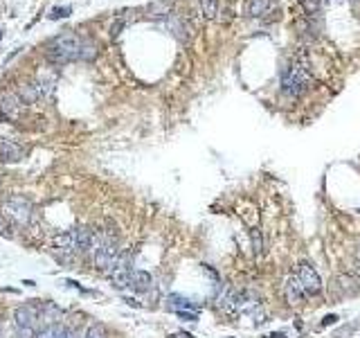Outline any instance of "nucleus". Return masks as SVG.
Wrapping results in <instances>:
<instances>
[{
	"mask_svg": "<svg viewBox=\"0 0 360 338\" xmlns=\"http://www.w3.org/2000/svg\"><path fill=\"white\" fill-rule=\"evenodd\" d=\"M95 56V45L88 43L75 32H65L48 43V59L52 64H70V61H90Z\"/></svg>",
	"mask_w": 360,
	"mask_h": 338,
	"instance_id": "1",
	"label": "nucleus"
},
{
	"mask_svg": "<svg viewBox=\"0 0 360 338\" xmlns=\"http://www.w3.org/2000/svg\"><path fill=\"white\" fill-rule=\"evenodd\" d=\"M22 97L20 95H3L0 97V111L5 113V115H9V117H14V115H18V111L22 109Z\"/></svg>",
	"mask_w": 360,
	"mask_h": 338,
	"instance_id": "13",
	"label": "nucleus"
},
{
	"mask_svg": "<svg viewBox=\"0 0 360 338\" xmlns=\"http://www.w3.org/2000/svg\"><path fill=\"white\" fill-rule=\"evenodd\" d=\"M70 14H72L70 7H52V9H50V18H52V20L65 18V16H70Z\"/></svg>",
	"mask_w": 360,
	"mask_h": 338,
	"instance_id": "21",
	"label": "nucleus"
},
{
	"mask_svg": "<svg viewBox=\"0 0 360 338\" xmlns=\"http://www.w3.org/2000/svg\"><path fill=\"white\" fill-rule=\"evenodd\" d=\"M151 284H153V278H151V273H146V270H133L131 275V289L138 291V293H146L151 289Z\"/></svg>",
	"mask_w": 360,
	"mask_h": 338,
	"instance_id": "12",
	"label": "nucleus"
},
{
	"mask_svg": "<svg viewBox=\"0 0 360 338\" xmlns=\"http://www.w3.org/2000/svg\"><path fill=\"white\" fill-rule=\"evenodd\" d=\"M284 295H286V302L288 304H300L304 300V286H302V282L297 275H290L288 280H286V284H284Z\"/></svg>",
	"mask_w": 360,
	"mask_h": 338,
	"instance_id": "9",
	"label": "nucleus"
},
{
	"mask_svg": "<svg viewBox=\"0 0 360 338\" xmlns=\"http://www.w3.org/2000/svg\"><path fill=\"white\" fill-rule=\"evenodd\" d=\"M306 83H308L306 70L300 66H292L281 75V93L286 97H300L304 93V88H306Z\"/></svg>",
	"mask_w": 360,
	"mask_h": 338,
	"instance_id": "4",
	"label": "nucleus"
},
{
	"mask_svg": "<svg viewBox=\"0 0 360 338\" xmlns=\"http://www.w3.org/2000/svg\"><path fill=\"white\" fill-rule=\"evenodd\" d=\"M198 3H200V11L205 18H214V16H216L218 0H198Z\"/></svg>",
	"mask_w": 360,
	"mask_h": 338,
	"instance_id": "16",
	"label": "nucleus"
},
{
	"mask_svg": "<svg viewBox=\"0 0 360 338\" xmlns=\"http://www.w3.org/2000/svg\"><path fill=\"white\" fill-rule=\"evenodd\" d=\"M335 320H338V315H326V318H324V325H333Z\"/></svg>",
	"mask_w": 360,
	"mask_h": 338,
	"instance_id": "24",
	"label": "nucleus"
},
{
	"mask_svg": "<svg viewBox=\"0 0 360 338\" xmlns=\"http://www.w3.org/2000/svg\"><path fill=\"white\" fill-rule=\"evenodd\" d=\"M356 259H358V264H360V241H358V257Z\"/></svg>",
	"mask_w": 360,
	"mask_h": 338,
	"instance_id": "27",
	"label": "nucleus"
},
{
	"mask_svg": "<svg viewBox=\"0 0 360 338\" xmlns=\"http://www.w3.org/2000/svg\"><path fill=\"white\" fill-rule=\"evenodd\" d=\"M167 309H171V311H194V309H198L196 307V302L194 300H189V298H185V295H178V293H173V295H169L167 298Z\"/></svg>",
	"mask_w": 360,
	"mask_h": 338,
	"instance_id": "14",
	"label": "nucleus"
},
{
	"mask_svg": "<svg viewBox=\"0 0 360 338\" xmlns=\"http://www.w3.org/2000/svg\"><path fill=\"white\" fill-rule=\"evenodd\" d=\"M270 7V0H248L245 5V14L250 16V18H259V16H263Z\"/></svg>",
	"mask_w": 360,
	"mask_h": 338,
	"instance_id": "15",
	"label": "nucleus"
},
{
	"mask_svg": "<svg viewBox=\"0 0 360 338\" xmlns=\"http://www.w3.org/2000/svg\"><path fill=\"white\" fill-rule=\"evenodd\" d=\"M173 338H194V336L187 334V331H178V334H173Z\"/></svg>",
	"mask_w": 360,
	"mask_h": 338,
	"instance_id": "25",
	"label": "nucleus"
},
{
	"mask_svg": "<svg viewBox=\"0 0 360 338\" xmlns=\"http://www.w3.org/2000/svg\"><path fill=\"white\" fill-rule=\"evenodd\" d=\"M83 338H106V331L101 325H90L86 329V334H83Z\"/></svg>",
	"mask_w": 360,
	"mask_h": 338,
	"instance_id": "19",
	"label": "nucleus"
},
{
	"mask_svg": "<svg viewBox=\"0 0 360 338\" xmlns=\"http://www.w3.org/2000/svg\"><path fill=\"white\" fill-rule=\"evenodd\" d=\"M25 158V149L11 140H0V160L3 162H18Z\"/></svg>",
	"mask_w": 360,
	"mask_h": 338,
	"instance_id": "10",
	"label": "nucleus"
},
{
	"mask_svg": "<svg viewBox=\"0 0 360 338\" xmlns=\"http://www.w3.org/2000/svg\"><path fill=\"white\" fill-rule=\"evenodd\" d=\"M338 282H340V286L349 293V295H353V293H358V291H360V289H356V286H351V284H358V280H356V278H351V275H342V278L338 280Z\"/></svg>",
	"mask_w": 360,
	"mask_h": 338,
	"instance_id": "18",
	"label": "nucleus"
},
{
	"mask_svg": "<svg viewBox=\"0 0 360 338\" xmlns=\"http://www.w3.org/2000/svg\"><path fill=\"white\" fill-rule=\"evenodd\" d=\"M270 338H286V334H281V331H277V334H273Z\"/></svg>",
	"mask_w": 360,
	"mask_h": 338,
	"instance_id": "26",
	"label": "nucleus"
},
{
	"mask_svg": "<svg viewBox=\"0 0 360 338\" xmlns=\"http://www.w3.org/2000/svg\"><path fill=\"white\" fill-rule=\"evenodd\" d=\"M54 250L59 252L61 257H72L77 252V237H75V230L70 233H63V235H56L54 237Z\"/></svg>",
	"mask_w": 360,
	"mask_h": 338,
	"instance_id": "8",
	"label": "nucleus"
},
{
	"mask_svg": "<svg viewBox=\"0 0 360 338\" xmlns=\"http://www.w3.org/2000/svg\"><path fill=\"white\" fill-rule=\"evenodd\" d=\"M176 315L180 320H187V323H196V320H198V315H196L194 311H178Z\"/></svg>",
	"mask_w": 360,
	"mask_h": 338,
	"instance_id": "22",
	"label": "nucleus"
},
{
	"mask_svg": "<svg viewBox=\"0 0 360 338\" xmlns=\"http://www.w3.org/2000/svg\"><path fill=\"white\" fill-rule=\"evenodd\" d=\"M38 311L34 307H18L14 311L16 338H36L38 336Z\"/></svg>",
	"mask_w": 360,
	"mask_h": 338,
	"instance_id": "3",
	"label": "nucleus"
},
{
	"mask_svg": "<svg viewBox=\"0 0 360 338\" xmlns=\"http://www.w3.org/2000/svg\"><path fill=\"white\" fill-rule=\"evenodd\" d=\"M252 250H255V255H261L263 252V239L259 230H252Z\"/></svg>",
	"mask_w": 360,
	"mask_h": 338,
	"instance_id": "20",
	"label": "nucleus"
},
{
	"mask_svg": "<svg viewBox=\"0 0 360 338\" xmlns=\"http://www.w3.org/2000/svg\"><path fill=\"white\" fill-rule=\"evenodd\" d=\"M0 38H3V32H0Z\"/></svg>",
	"mask_w": 360,
	"mask_h": 338,
	"instance_id": "29",
	"label": "nucleus"
},
{
	"mask_svg": "<svg viewBox=\"0 0 360 338\" xmlns=\"http://www.w3.org/2000/svg\"><path fill=\"white\" fill-rule=\"evenodd\" d=\"M75 237H77V252H88L90 248L95 246V235H93L90 228H86V225L75 228Z\"/></svg>",
	"mask_w": 360,
	"mask_h": 338,
	"instance_id": "11",
	"label": "nucleus"
},
{
	"mask_svg": "<svg viewBox=\"0 0 360 338\" xmlns=\"http://www.w3.org/2000/svg\"><path fill=\"white\" fill-rule=\"evenodd\" d=\"M0 338H3V320H0Z\"/></svg>",
	"mask_w": 360,
	"mask_h": 338,
	"instance_id": "28",
	"label": "nucleus"
},
{
	"mask_svg": "<svg viewBox=\"0 0 360 338\" xmlns=\"http://www.w3.org/2000/svg\"><path fill=\"white\" fill-rule=\"evenodd\" d=\"M120 250H117V239L110 233H99L95 235V246H93V259L95 266L99 270H108L115 266Z\"/></svg>",
	"mask_w": 360,
	"mask_h": 338,
	"instance_id": "2",
	"label": "nucleus"
},
{
	"mask_svg": "<svg viewBox=\"0 0 360 338\" xmlns=\"http://www.w3.org/2000/svg\"><path fill=\"white\" fill-rule=\"evenodd\" d=\"M169 7H171V3H169V0H160V3H153V5H151V7H149V14H151V16H167Z\"/></svg>",
	"mask_w": 360,
	"mask_h": 338,
	"instance_id": "17",
	"label": "nucleus"
},
{
	"mask_svg": "<svg viewBox=\"0 0 360 338\" xmlns=\"http://www.w3.org/2000/svg\"><path fill=\"white\" fill-rule=\"evenodd\" d=\"M131 275H133L131 255H128V252H122V255L117 257L115 266L110 268V282L117 289H126V286L131 284Z\"/></svg>",
	"mask_w": 360,
	"mask_h": 338,
	"instance_id": "6",
	"label": "nucleus"
},
{
	"mask_svg": "<svg viewBox=\"0 0 360 338\" xmlns=\"http://www.w3.org/2000/svg\"><path fill=\"white\" fill-rule=\"evenodd\" d=\"M297 278H300L306 295H318V293L322 291V280H320L318 270L313 268V264L302 262L300 266H297Z\"/></svg>",
	"mask_w": 360,
	"mask_h": 338,
	"instance_id": "7",
	"label": "nucleus"
},
{
	"mask_svg": "<svg viewBox=\"0 0 360 338\" xmlns=\"http://www.w3.org/2000/svg\"><path fill=\"white\" fill-rule=\"evenodd\" d=\"M3 210L9 219H14V221L20 225H25L32 217V205L25 196H9V199L3 203Z\"/></svg>",
	"mask_w": 360,
	"mask_h": 338,
	"instance_id": "5",
	"label": "nucleus"
},
{
	"mask_svg": "<svg viewBox=\"0 0 360 338\" xmlns=\"http://www.w3.org/2000/svg\"><path fill=\"white\" fill-rule=\"evenodd\" d=\"M302 3H304V7H306L308 11H318L320 5H322V0H302Z\"/></svg>",
	"mask_w": 360,
	"mask_h": 338,
	"instance_id": "23",
	"label": "nucleus"
}]
</instances>
